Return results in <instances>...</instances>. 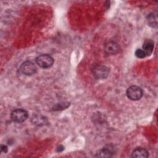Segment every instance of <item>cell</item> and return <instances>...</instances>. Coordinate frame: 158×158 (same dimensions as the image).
Listing matches in <instances>:
<instances>
[{
	"label": "cell",
	"mask_w": 158,
	"mask_h": 158,
	"mask_svg": "<svg viewBox=\"0 0 158 158\" xmlns=\"http://www.w3.org/2000/svg\"><path fill=\"white\" fill-rule=\"evenodd\" d=\"M36 64L43 69L51 67L54 63V59L49 54H43L38 56L36 58Z\"/></svg>",
	"instance_id": "1"
},
{
	"label": "cell",
	"mask_w": 158,
	"mask_h": 158,
	"mask_svg": "<svg viewBox=\"0 0 158 158\" xmlns=\"http://www.w3.org/2000/svg\"><path fill=\"white\" fill-rule=\"evenodd\" d=\"M127 97L132 101H137L141 99L143 96V92L142 89L135 85H133L128 88L126 91Z\"/></svg>",
	"instance_id": "2"
},
{
	"label": "cell",
	"mask_w": 158,
	"mask_h": 158,
	"mask_svg": "<svg viewBox=\"0 0 158 158\" xmlns=\"http://www.w3.org/2000/svg\"><path fill=\"white\" fill-rule=\"evenodd\" d=\"M10 117L13 122L22 123L28 118V112L23 109H17L11 112Z\"/></svg>",
	"instance_id": "3"
},
{
	"label": "cell",
	"mask_w": 158,
	"mask_h": 158,
	"mask_svg": "<svg viewBox=\"0 0 158 158\" xmlns=\"http://www.w3.org/2000/svg\"><path fill=\"white\" fill-rule=\"evenodd\" d=\"M36 70L37 69L35 64L33 62L28 60L23 62L20 67V72L23 74L28 76L35 74L36 72Z\"/></svg>",
	"instance_id": "4"
},
{
	"label": "cell",
	"mask_w": 158,
	"mask_h": 158,
	"mask_svg": "<svg viewBox=\"0 0 158 158\" xmlns=\"http://www.w3.org/2000/svg\"><path fill=\"white\" fill-rule=\"evenodd\" d=\"M94 77L98 80L106 78L109 73V69L105 65H99L96 66L93 71Z\"/></svg>",
	"instance_id": "5"
},
{
	"label": "cell",
	"mask_w": 158,
	"mask_h": 158,
	"mask_svg": "<svg viewBox=\"0 0 158 158\" xmlns=\"http://www.w3.org/2000/svg\"><path fill=\"white\" fill-rule=\"evenodd\" d=\"M119 45L115 41H110L104 44V51L107 54L113 55L117 53L119 51Z\"/></svg>",
	"instance_id": "6"
},
{
	"label": "cell",
	"mask_w": 158,
	"mask_h": 158,
	"mask_svg": "<svg viewBox=\"0 0 158 158\" xmlns=\"http://www.w3.org/2000/svg\"><path fill=\"white\" fill-rule=\"evenodd\" d=\"M149 156V153L148 151L141 147H138L135 148L132 153L131 157L135 158H146Z\"/></svg>",
	"instance_id": "7"
},
{
	"label": "cell",
	"mask_w": 158,
	"mask_h": 158,
	"mask_svg": "<svg viewBox=\"0 0 158 158\" xmlns=\"http://www.w3.org/2000/svg\"><path fill=\"white\" fill-rule=\"evenodd\" d=\"M112 154H113L112 148H110V146H108L99 150L96 153V156L101 157H110L112 156Z\"/></svg>",
	"instance_id": "8"
},
{
	"label": "cell",
	"mask_w": 158,
	"mask_h": 158,
	"mask_svg": "<svg viewBox=\"0 0 158 158\" xmlns=\"http://www.w3.org/2000/svg\"><path fill=\"white\" fill-rule=\"evenodd\" d=\"M154 49V43L151 40L146 41L143 45V50L144 51L146 56L152 54Z\"/></svg>",
	"instance_id": "9"
},
{
	"label": "cell",
	"mask_w": 158,
	"mask_h": 158,
	"mask_svg": "<svg viewBox=\"0 0 158 158\" xmlns=\"http://www.w3.org/2000/svg\"><path fill=\"white\" fill-rule=\"evenodd\" d=\"M157 13L152 12L148 15L147 20L149 25L152 27H157Z\"/></svg>",
	"instance_id": "10"
},
{
	"label": "cell",
	"mask_w": 158,
	"mask_h": 158,
	"mask_svg": "<svg viewBox=\"0 0 158 158\" xmlns=\"http://www.w3.org/2000/svg\"><path fill=\"white\" fill-rule=\"evenodd\" d=\"M135 56L138 57V58H140V59H143V58H144L146 55L144 52V51L141 49H137L135 51Z\"/></svg>",
	"instance_id": "11"
},
{
	"label": "cell",
	"mask_w": 158,
	"mask_h": 158,
	"mask_svg": "<svg viewBox=\"0 0 158 158\" xmlns=\"http://www.w3.org/2000/svg\"><path fill=\"white\" fill-rule=\"evenodd\" d=\"M0 150H1V152L6 153L8 151L7 146L6 145H4V144H1V146H0Z\"/></svg>",
	"instance_id": "12"
}]
</instances>
